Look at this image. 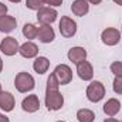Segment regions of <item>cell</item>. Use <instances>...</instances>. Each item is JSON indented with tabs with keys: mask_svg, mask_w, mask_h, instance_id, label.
<instances>
[{
	"mask_svg": "<svg viewBox=\"0 0 122 122\" xmlns=\"http://www.w3.org/2000/svg\"><path fill=\"white\" fill-rule=\"evenodd\" d=\"M46 107L48 111H60L64 105V97L58 88H46Z\"/></svg>",
	"mask_w": 122,
	"mask_h": 122,
	"instance_id": "1",
	"label": "cell"
},
{
	"mask_svg": "<svg viewBox=\"0 0 122 122\" xmlns=\"http://www.w3.org/2000/svg\"><path fill=\"white\" fill-rule=\"evenodd\" d=\"M14 87H16V90L19 92L24 94V92H29V91L34 90L36 81H34V78H33L31 74L26 72V71H21L14 78Z\"/></svg>",
	"mask_w": 122,
	"mask_h": 122,
	"instance_id": "2",
	"label": "cell"
},
{
	"mask_svg": "<svg viewBox=\"0 0 122 122\" xmlns=\"http://www.w3.org/2000/svg\"><path fill=\"white\" fill-rule=\"evenodd\" d=\"M105 97V87L101 81H92L87 87V98L91 102H99Z\"/></svg>",
	"mask_w": 122,
	"mask_h": 122,
	"instance_id": "3",
	"label": "cell"
},
{
	"mask_svg": "<svg viewBox=\"0 0 122 122\" xmlns=\"http://www.w3.org/2000/svg\"><path fill=\"white\" fill-rule=\"evenodd\" d=\"M53 75L56 77V80L58 81L60 85H67L72 81V71L67 64H60L54 68Z\"/></svg>",
	"mask_w": 122,
	"mask_h": 122,
	"instance_id": "4",
	"label": "cell"
},
{
	"mask_svg": "<svg viewBox=\"0 0 122 122\" xmlns=\"http://www.w3.org/2000/svg\"><path fill=\"white\" fill-rule=\"evenodd\" d=\"M57 16H58V13L54 7L44 6L40 10H37V20L40 24H50L51 26L57 20Z\"/></svg>",
	"mask_w": 122,
	"mask_h": 122,
	"instance_id": "5",
	"label": "cell"
},
{
	"mask_svg": "<svg viewBox=\"0 0 122 122\" xmlns=\"http://www.w3.org/2000/svg\"><path fill=\"white\" fill-rule=\"evenodd\" d=\"M58 30H60L61 36L65 37V38H70V37H74L75 33H77V23L68 17V16H62L60 20V24H58Z\"/></svg>",
	"mask_w": 122,
	"mask_h": 122,
	"instance_id": "6",
	"label": "cell"
},
{
	"mask_svg": "<svg viewBox=\"0 0 122 122\" xmlns=\"http://www.w3.org/2000/svg\"><path fill=\"white\" fill-rule=\"evenodd\" d=\"M19 48H20L19 41L14 37H10V36L6 37V38H3L1 43H0V51L4 56H7V57H11V56L17 54L19 53Z\"/></svg>",
	"mask_w": 122,
	"mask_h": 122,
	"instance_id": "7",
	"label": "cell"
},
{
	"mask_svg": "<svg viewBox=\"0 0 122 122\" xmlns=\"http://www.w3.org/2000/svg\"><path fill=\"white\" fill-rule=\"evenodd\" d=\"M101 40L105 46H109V47L117 46L121 41V31L114 27H108L101 33Z\"/></svg>",
	"mask_w": 122,
	"mask_h": 122,
	"instance_id": "8",
	"label": "cell"
},
{
	"mask_svg": "<svg viewBox=\"0 0 122 122\" xmlns=\"http://www.w3.org/2000/svg\"><path fill=\"white\" fill-rule=\"evenodd\" d=\"M37 37L41 43L44 44H48V43H53L54 38H56V33L54 29L50 26V24H41L38 27V33H37Z\"/></svg>",
	"mask_w": 122,
	"mask_h": 122,
	"instance_id": "9",
	"label": "cell"
},
{
	"mask_svg": "<svg viewBox=\"0 0 122 122\" xmlns=\"http://www.w3.org/2000/svg\"><path fill=\"white\" fill-rule=\"evenodd\" d=\"M21 108L24 112H29V114H33V112H37L40 109V99L37 95L31 94V95H27L23 101H21Z\"/></svg>",
	"mask_w": 122,
	"mask_h": 122,
	"instance_id": "10",
	"label": "cell"
},
{
	"mask_svg": "<svg viewBox=\"0 0 122 122\" xmlns=\"http://www.w3.org/2000/svg\"><path fill=\"white\" fill-rule=\"evenodd\" d=\"M77 74L81 80L84 81H91L92 77H94V68H92L91 62L88 61H81L77 64Z\"/></svg>",
	"mask_w": 122,
	"mask_h": 122,
	"instance_id": "11",
	"label": "cell"
},
{
	"mask_svg": "<svg viewBox=\"0 0 122 122\" xmlns=\"http://www.w3.org/2000/svg\"><path fill=\"white\" fill-rule=\"evenodd\" d=\"M14 105H16V99H14L11 92L9 91L0 92V108L4 112H11L14 109Z\"/></svg>",
	"mask_w": 122,
	"mask_h": 122,
	"instance_id": "12",
	"label": "cell"
},
{
	"mask_svg": "<svg viewBox=\"0 0 122 122\" xmlns=\"http://www.w3.org/2000/svg\"><path fill=\"white\" fill-rule=\"evenodd\" d=\"M19 54L21 57H24V58H34V57L38 56V47L33 41H26L24 44L20 46Z\"/></svg>",
	"mask_w": 122,
	"mask_h": 122,
	"instance_id": "13",
	"label": "cell"
},
{
	"mask_svg": "<svg viewBox=\"0 0 122 122\" xmlns=\"http://www.w3.org/2000/svg\"><path fill=\"white\" fill-rule=\"evenodd\" d=\"M67 57L71 62L78 64V62H81L87 58V50L84 47H72V48H70Z\"/></svg>",
	"mask_w": 122,
	"mask_h": 122,
	"instance_id": "14",
	"label": "cell"
},
{
	"mask_svg": "<svg viewBox=\"0 0 122 122\" xmlns=\"http://www.w3.org/2000/svg\"><path fill=\"white\" fill-rule=\"evenodd\" d=\"M71 11L75 16L82 17L90 11V4H88L87 0H74L72 4H71Z\"/></svg>",
	"mask_w": 122,
	"mask_h": 122,
	"instance_id": "15",
	"label": "cell"
},
{
	"mask_svg": "<svg viewBox=\"0 0 122 122\" xmlns=\"http://www.w3.org/2000/svg\"><path fill=\"white\" fill-rule=\"evenodd\" d=\"M17 26V20L13 16H1L0 17V31L1 33H11Z\"/></svg>",
	"mask_w": 122,
	"mask_h": 122,
	"instance_id": "16",
	"label": "cell"
},
{
	"mask_svg": "<svg viewBox=\"0 0 122 122\" xmlns=\"http://www.w3.org/2000/svg\"><path fill=\"white\" fill-rule=\"evenodd\" d=\"M119 111H121V102L117 98H109L104 104V112L108 117H115Z\"/></svg>",
	"mask_w": 122,
	"mask_h": 122,
	"instance_id": "17",
	"label": "cell"
},
{
	"mask_svg": "<svg viewBox=\"0 0 122 122\" xmlns=\"http://www.w3.org/2000/svg\"><path fill=\"white\" fill-rule=\"evenodd\" d=\"M50 68V60L47 57H37L34 62H33V70L37 72V74H46Z\"/></svg>",
	"mask_w": 122,
	"mask_h": 122,
	"instance_id": "18",
	"label": "cell"
},
{
	"mask_svg": "<svg viewBox=\"0 0 122 122\" xmlns=\"http://www.w3.org/2000/svg\"><path fill=\"white\" fill-rule=\"evenodd\" d=\"M77 119H78V122H94L95 114L88 108H82V109L77 111Z\"/></svg>",
	"mask_w": 122,
	"mask_h": 122,
	"instance_id": "19",
	"label": "cell"
},
{
	"mask_svg": "<svg viewBox=\"0 0 122 122\" xmlns=\"http://www.w3.org/2000/svg\"><path fill=\"white\" fill-rule=\"evenodd\" d=\"M37 33H38V27H36L33 23H26L23 26V36L29 40H33L37 37Z\"/></svg>",
	"mask_w": 122,
	"mask_h": 122,
	"instance_id": "20",
	"label": "cell"
},
{
	"mask_svg": "<svg viewBox=\"0 0 122 122\" xmlns=\"http://www.w3.org/2000/svg\"><path fill=\"white\" fill-rule=\"evenodd\" d=\"M26 7L37 11L41 7H44V0H26Z\"/></svg>",
	"mask_w": 122,
	"mask_h": 122,
	"instance_id": "21",
	"label": "cell"
},
{
	"mask_svg": "<svg viewBox=\"0 0 122 122\" xmlns=\"http://www.w3.org/2000/svg\"><path fill=\"white\" fill-rule=\"evenodd\" d=\"M111 72L115 77H122V62L121 61H115L111 64Z\"/></svg>",
	"mask_w": 122,
	"mask_h": 122,
	"instance_id": "22",
	"label": "cell"
},
{
	"mask_svg": "<svg viewBox=\"0 0 122 122\" xmlns=\"http://www.w3.org/2000/svg\"><path fill=\"white\" fill-rule=\"evenodd\" d=\"M112 88H114V92L115 94L122 95V77H115L114 84H112Z\"/></svg>",
	"mask_w": 122,
	"mask_h": 122,
	"instance_id": "23",
	"label": "cell"
},
{
	"mask_svg": "<svg viewBox=\"0 0 122 122\" xmlns=\"http://www.w3.org/2000/svg\"><path fill=\"white\" fill-rule=\"evenodd\" d=\"M44 4H47L48 7H60L62 0H44Z\"/></svg>",
	"mask_w": 122,
	"mask_h": 122,
	"instance_id": "24",
	"label": "cell"
},
{
	"mask_svg": "<svg viewBox=\"0 0 122 122\" xmlns=\"http://www.w3.org/2000/svg\"><path fill=\"white\" fill-rule=\"evenodd\" d=\"M6 13H7V6L0 1V17L1 16H6Z\"/></svg>",
	"mask_w": 122,
	"mask_h": 122,
	"instance_id": "25",
	"label": "cell"
},
{
	"mask_svg": "<svg viewBox=\"0 0 122 122\" xmlns=\"http://www.w3.org/2000/svg\"><path fill=\"white\" fill-rule=\"evenodd\" d=\"M0 122H10V119H9L4 114H0Z\"/></svg>",
	"mask_w": 122,
	"mask_h": 122,
	"instance_id": "26",
	"label": "cell"
},
{
	"mask_svg": "<svg viewBox=\"0 0 122 122\" xmlns=\"http://www.w3.org/2000/svg\"><path fill=\"white\" fill-rule=\"evenodd\" d=\"M87 1H88V3H91V4H95V6H97V4H101V1H102V0H87Z\"/></svg>",
	"mask_w": 122,
	"mask_h": 122,
	"instance_id": "27",
	"label": "cell"
},
{
	"mask_svg": "<svg viewBox=\"0 0 122 122\" xmlns=\"http://www.w3.org/2000/svg\"><path fill=\"white\" fill-rule=\"evenodd\" d=\"M104 122H119L118 121V119H115V118H112V117H111V118H107V119H105V121Z\"/></svg>",
	"mask_w": 122,
	"mask_h": 122,
	"instance_id": "28",
	"label": "cell"
},
{
	"mask_svg": "<svg viewBox=\"0 0 122 122\" xmlns=\"http://www.w3.org/2000/svg\"><path fill=\"white\" fill-rule=\"evenodd\" d=\"M112 1H114V3H117L118 6H122V0H112Z\"/></svg>",
	"mask_w": 122,
	"mask_h": 122,
	"instance_id": "29",
	"label": "cell"
},
{
	"mask_svg": "<svg viewBox=\"0 0 122 122\" xmlns=\"http://www.w3.org/2000/svg\"><path fill=\"white\" fill-rule=\"evenodd\" d=\"M3 71V60H1V57H0V72Z\"/></svg>",
	"mask_w": 122,
	"mask_h": 122,
	"instance_id": "30",
	"label": "cell"
},
{
	"mask_svg": "<svg viewBox=\"0 0 122 122\" xmlns=\"http://www.w3.org/2000/svg\"><path fill=\"white\" fill-rule=\"evenodd\" d=\"M9 1H11V3H20L21 0H9Z\"/></svg>",
	"mask_w": 122,
	"mask_h": 122,
	"instance_id": "31",
	"label": "cell"
},
{
	"mask_svg": "<svg viewBox=\"0 0 122 122\" xmlns=\"http://www.w3.org/2000/svg\"><path fill=\"white\" fill-rule=\"evenodd\" d=\"M1 91H3V90H1V84H0V92H1Z\"/></svg>",
	"mask_w": 122,
	"mask_h": 122,
	"instance_id": "32",
	"label": "cell"
},
{
	"mask_svg": "<svg viewBox=\"0 0 122 122\" xmlns=\"http://www.w3.org/2000/svg\"><path fill=\"white\" fill-rule=\"evenodd\" d=\"M57 122H65V121H57Z\"/></svg>",
	"mask_w": 122,
	"mask_h": 122,
	"instance_id": "33",
	"label": "cell"
},
{
	"mask_svg": "<svg viewBox=\"0 0 122 122\" xmlns=\"http://www.w3.org/2000/svg\"><path fill=\"white\" fill-rule=\"evenodd\" d=\"M121 122H122V121H121Z\"/></svg>",
	"mask_w": 122,
	"mask_h": 122,
	"instance_id": "34",
	"label": "cell"
}]
</instances>
